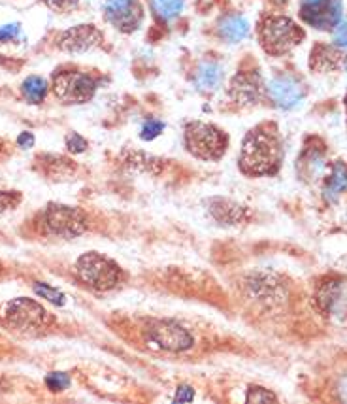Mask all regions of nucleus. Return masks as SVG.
<instances>
[{
	"label": "nucleus",
	"instance_id": "nucleus-1",
	"mask_svg": "<svg viewBox=\"0 0 347 404\" xmlns=\"http://www.w3.org/2000/svg\"><path fill=\"white\" fill-rule=\"evenodd\" d=\"M282 160V148L277 136L268 128H255L245 136L240 165L245 174L263 176L274 174Z\"/></svg>",
	"mask_w": 347,
	"mask_h": 404
},
{
	"label": "nucleus",
	"instance_id": "nucleus-2",
	"mask_svg": "<svg viewBox=\"0 0 347 404\" xmlns=\"http://www.w3.org/2000/svg\"><path fill=\"white\" fill-rule=\"evenodd\" d=\"M76 270L79 278L87 285L98 291H108L114 289L121 280V270L111 259L100 255V253H85L77 259Z\"/></svg>",
	"mask_w": 347,
	"mask_h": 404
},
{
	"label": "nucleus",
	"instance_id": "nucleus-3",
	"mask_svg": "<svg viewBox=\"0 0 347 404\" xmlns=\"http://www.w3.org/2000/svg\"><path fill=\"white\" fill-rule=\"evenodd\" d=\"M185 146L199 159L217 160L226 149V136L208 123H191L185 128Z\"/></svg>",
	"mask_w": 347,
	"mask_h": 404
},
{
	"label": "nucleus",
	"instance_id": "nucleus-4",
	"mask_svg": "<svg viewBox=\"0 0 347 404\" xmlns=\"http://www.w3.org/2000/svg\"><path fill=\"white\" fill-rule=\"evenodd\" d=\"M304 32L287 17H272L266 20L261 31V42L263 47L272 55L287 53L295 45L302 42Z\"/></svg>",
	"mask_w": 347,
	"mask_h": 404
},
{
	"label": "nucleus",
	"instance_id": "nucleus-5",
	"mask_svg": "<svg viewBox=\"0 0 347 404\" xmlns=\"http://www.w3.org/2000/svg\"><path fill=\"white\" fill-rule=\"evenodd\" d=\"M53 91L63 103H87L97 91V82L84 72H59L53 80Z\"/></svg>",
	"mask_w": 347,
	"mask_h": 404
},
{
	"label": "nucleus",
	"instance_id": "nucleus-6",
	"mask_svg": "<svg viewBox=\"0 0 347 404\" xmlns=\"http://www.w3.org/2000/svg\"><path fill=\"white\" fill-rule=\"evenodd\" d=\"M4 317L12 327L21 331H38L49 321L47 312L33 299H13L12 302H8Z\"/></svg>",
	"mask_w": 347,
	"mask_h": 404
},
{
	"label": "nucleus",
	"instance_id": "nucleus-7",
	"mask_svg": "<svg viewBox=\"0 0 347 404\" xmlns=\"http://www.w3.org/2000/svg\"><path fill=\"white\" fill-rule=\"evenodd\" d=\"M45 227L55 237L76 238L85 231V216L72 206L49 204L45 210Z\"/></svg>",
	"mask_w": 347,
	"mask_h": 404
},
{
	"label": "nucleus",
	"instance_id": "nucleus-8",
	"mask_svg": "<svg viewBox=\"0 0 347 404\" xmlns=\"http://www.w3.org/2000/svg\"><path fill=\"white\" fill-rule=\"evenodd\" d=\"M300 15L315 29H334L341 20V0H302Z\"/></svg>",
	"mask_w": 347,
	"mask_h": 404
},
{
	"label": "nucleus",
	"instance_id": "nucleus-9",
	"mask_svg": "<svg viewBox=\"0 0 347 404\" xmlns=\"http://www.w3.org/2000/svg\"><path fill=\"white\" fill-rule=\"evenodd\" d=\"M104 17L121 32H132L144 20V10L138 0H106Z\"/></svg>",
	"mask_w": 347,
	"mask_h": 404
},
{
	"label": "nucleus",
	"instance_id": "nucleus-10",
	"mask_svg": "<svg viewBox=\"0 0 347 404\" xmlns=\"http://www.w3.org/2000/svg\"><path fill=\"white\" fill-rule=\"evenodd\" d=\"M149 334L157 346L168 352H183L193 346L191 333L174 321H159Z\"/></svg>",
	"mask_w": 347,
	"mask_h": 404
},
{
	"label": "nucleus",
	"instance_id": "nucleus-11",
	"mask_svg": "<svg viewBox=\"0 0 347 404\" xmlns=\"http://www.w3.org/2000/svg\"><path fill=\"white\" fill-rule=\"evenodd\" d=\"M268 95L279 108L291 110L302 103L304 87L295 77L279 76L268 84Z\"/></svg>",
	"mask_w": 347,
	"mask_h": 404
},
{
	"label": "nucleus",
	"instance_id": "nucleus-12",
	"mask_svg": "<svg viewBox=\"0 0 347 404\" xmlns=\"http://www.w3.org/2000/svg\"><path fill=\"white\" fill-rule=\"evenodd\" d=\"M100 40L102 34L95 27L79 25L63 32V36L59 38V47L66 53H84L100 44Z\"/></svg>",
	"mask_w": 347,
	"mask_h": 404
},
{
	"label": "nucleus",
	"instance_id": "nucleus-13",
	"mask_svg": "<svg viewBox=\"0 0 347 404\" xmlns=\"http://www.w3.org/2000/svg\"><path fill=\"white\" fill-rule=\"evenodd\" d=\"M263 89H261V80L251 72H242L236 77H232L229 96L238 106H253L261 100Z\"/></svg>",
	"mask_w": 347,
	"mask_h": 404
},
{
	"label": "nucleus",
	"instance_id": "nucleus-14",
	"mask_svg": "<svg viewBox=\"0 0 347 404\" xmlns=\"http://www.w3.org/2000/svg\"><path fill=\"white\" fill-rule=\"evenodd\" d=\"M219 34H221V38L231 42V44L242 42L249 34V21L238 13L226 15L225 20L219 23Z\"/></svg>",
	"mask_w": 347,
	"mask_h": 404
},
{
	"label": "nucleus",
	"instance_id": "nucleus-15",
	"mask_svg": "<svg viewBox=\"0 0 347 404\" xmlns=\"http://www.w3.org/2000/svg\"><path fill=\"white\" fill-rule=\"evenodd\" d=\"M223 82V68L215 63H202L194 76V85L200 91H215Z\"/></svg>",
	"mask_w": 347,
	"mask_h": 404
},
{
	"label": "nucleus",
	"instance_id": "nucleus-16",
	"mask_svg": "<svg viewBox=\"0 0 347 404\" xmlns=\"http://www.w3.org/2000/svg\"><path fill=\"white\" fill-rule=\"evenodd\" d=\"M21 91H23V96H25L29 103L40 104L45 98V95H47V84H45L44 77L31 76L23 82Z\"/></svg>",
	"mask_w": 347,
	"mask_h": 404
},
{
	"label": "nucleus",
	"instance_id": "nucleus-17",
	"mask_svg": "<svg viewBox=\"0 0 347 404\" xmlns=\"http://www.w3.org/2000/svg\"><path fill=\"white\" fill-rule=\"evenodd\" d=\"M183 4H185V0H151L155 15L164 21L176 20L183 10Z\"/></svg>",
	"mask_w": 347,
	"mask_h": 404
},
{
	"label": "nucleus",
	"instance_id": "nucleus-18",
	"mask_svg": "<svg viewBox=\"0 0 347 404\" xmlns=\"http://www.w3.org/2000/svg\"><path fill=\"white\" fill-rule=\"evenodd\" d=\"M213 212H215V218L221 219V221H225V223H234V221H240V219L244 218V210L238 208V206H234L232 202H217V208H213Z\"/></svg>",
	"mask_w": 347,
	"mask_h": 404
},
{
	"label": "nucleus",
	"instance_id": "nucleus-19",
	"mask_svg": "<svg viewBox=\"0 0 347 404\" xmlns=\"http://www.w3.org/2000/svg\"><path fill=\"white\" fill-rule=\"evenodd\" d=\"M34 293L40 295L42 299H47L53 304H59V306H63L65 304L66 297L59 291V289H53L49 285H45V283H34Z\"/></svg>",
	"mask_w": 347,
	"mask_h": 404
},
{
	"label": "nucleus",
	"instance_id": "nucleus-20",
	"mask_svg": "<svg viewBox=\"0 0 347 404\" xmlns=\"http://www.w3.org/2000/svg\"><path fill=\"white\" fill-rule=\"evenodd\" d=\"M162 130H164V123L157 121V119H149V121L144 123L140 136L144 140H153V138L161 135Z\"/></svg>",
	"mask_w": 347,
	"mask_h": 404
},
{
	"label": "nucleus",
	"instance_id": "nucleus-21",
	"mask_svg": "<svg viewBox=\"0 0 347 404\" xmlns=\"http://www.w3.org/2000/svg\"><path fill=\"white\" fill-rule=\"evenodd\" d=\"M45 384L53 391H63V389H66L70 385V378L65 373H52L45 378Z\"/></svg>",
	"mask_w": 347,
	"mask_h": 404
},
{
	"label": "nucleus",
	"instance_id": "nucleus-22",
	"mask_svg": "<svg viewBox=\"0 0 347 404\" xmlns=\"http://www.w3.org/2000/svg\"><path fill=\"white\" fill-rule=\"evenodd\" d=\"M21 202V195L15 191H0V214L12 210Z\"/></svg>",
	"mask_w": 347,
	"mask_h": 404
},
{
	"label": "nucleus",
	"instance_id": "nucleus-23",
	"mask_svg": "<svg viewBox=\"0 0 347 404\" xmlns=\"http://www.w3.org/2000/svg\"><path fill=\"white\" fill-rule=\"evenodd\" d=\"M347 187V170L344 167H336L332 180H330V191L340 193Z\"/></svg>",
	"mask_w": 347,
	"mask_h": 404
},
{
	"label": "nucleus",
	"instance_id": "nucleus-24",
	"mask_svg": "<svg viewBox=\"0 0 347 404\" xmlns=\"http://www.w3.org/2000/svg\"><path fill=\"white\" fill-rule=\"evenodd\" d=\"M20 25L17 23H10V25L0 27V44L2 42H12L20 36Z\"/></svg>",
	"mask_w": 347,
	"mask_h": 404
},
{
	"label": "nucleus",
	"instance_id": "nucleus-25",
	"mask_svg": "<svg viewBox=\"0 0 347 404\" xmlns=\"http://www.w3.org/2000/svg\"><path fill=\"white\" fill-rule=\"evenodd\" d=\"M66 146H68L72 154H82V151H85V148H87V142L79 135H76V133H72V135L66 138Z\"/></svg>",
	"mask_w": 347,
	"mask_h": 404
},
{
	"label": "nucleus",
	"instance_id": "nucleus-26",
	"mask_svg": "<svg viewBox=\"0 0 347 404\" xmlns=\"http://www.w3.org/2000/svg\"><path fill=\"white\" fill-rule=\"evenodd\" d=\"M247 401L249 403H264V401H276V395L264 391L261 387H253L251 393H247Z\"/></svg>",
	"mask_w": 347,
	"mask_h": 404
},
{
	"label": "nucleus",
	"instance_id": "nucleus-27",
	"mask_svg": "<svg viewBox=\"0 0 347 404\" xmlns=\"http://www.w3.org/2000/svg\"><path fill=\"white\" fill-rule=\"evenodd\" d=\"M334 42L340 47H347V21L334 27Z\"/></svg>",
	"mask_w": 347,
	"mask_h": 404
},
{
	"label": "nucleus",
	"instance_id": "nucleus-28",
	"mask_svg": "<svg viewBox=\"0 0 347 404\" xmlns=\"http://www.w3.org/2000/svg\"><path fill=\"white\" fill-rule=\"evenodd\" d=\"M44 2L49 8H53V10H59V12L74 8L77 4V0H44Z\"/></svg>",
	"mask_w": 347,
	"mask_h": 404
},
{
	"label": "nucleus",
	"instance_id": "nucleus-29",
	"mask_svg": "<svg viewBox=\"0 0 347 404\" xmlns=\"http://www.w3.org/2000/svg\"><path fill=\"white\" fill-rule=\"evenodd\" d=\"M17 144H20L21 148H33L34 146V136L31 135V133H23V135H20V138H17Z\"/></svg>",
	"mask_w": 347,
	"mask_h": 404
},
{
	"label": "nucleus",
	"instance_id": "nucleus-30",
	"mask_svg": "<svg viewBox=\"0 0 347 404\" xmlns=\"http://www.w3.org/2000/svg\"><path fill=\"white\" fill-rule=\"evenodd\" d=\"M193 391H191V387H181L178 395H176V401H193Z\"/></svg>",
	"mask_w": 347,
	"mask_h": 404
},
{
	"label": "nucleus",
	"instance_id": "nucleus-31",
	"mask_svg": "<svg viewBox=\"0 0 347 404\" xmlns=\"http://www.w3.org/2000/svg\"><path fill=\"white\" fill-rule=\"evenodd\" d=\"M340 391H341V397L346 398L347 401V376L344 380H341V384H340Z\"/></svg>",
	"mask_w": 347,
	"mask_h": 404
},
{
	"label": "nucleus",
	"instance_id": "nucleus-32",
	"mask_svg": "<svg viewBox=\"0 0 347 404\" xmlns=\"http://www.w3.org/2000/svg\"><path fill=\"white\" fill-rule=\"evenodd\" d=\"M0 151H2V142H0Z\"/></svg>",
	"mask_w": 347,
	"mask_h": 404
},
{
	"label": "nucleus",
	"instance_id": "nucleus-33",
	"mask_svg": "<svg viewBox=\"0 0 347 404\" xmlns=\"http://www.w3.org/2000/svg\"><path fill=\"white\" fill-rule=\"evenodd\" d=\"M0 272H2V264H0Z\"/></svg>",
	"mask_w": 347,
	"mask_h": 404
},
{
	"label": "nucleus",
	"instance_id": "nucleus-34",
	"mask_svg": "<svg viewBox=\"0 0 347 404\" xmlns=\"http://www.w3.org/2000/svg\"><path fill=\"white\" fill-rule=\"evenodd\" d=\"M346 68H347V63H346Z\"/></svg>",
	"mask_w": 347,
	"mask_h": 404
}]
</instances>
